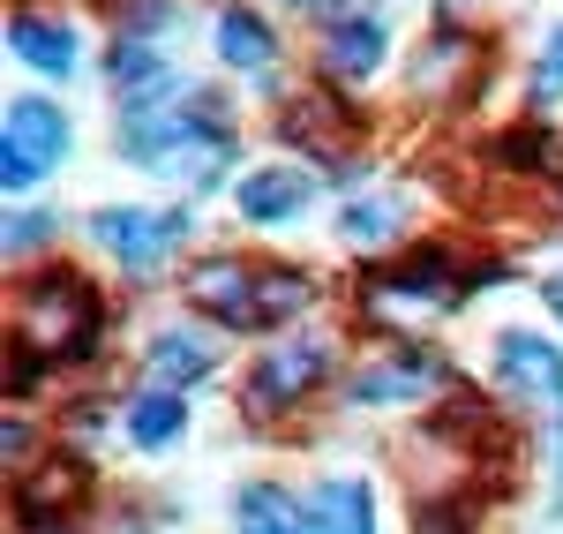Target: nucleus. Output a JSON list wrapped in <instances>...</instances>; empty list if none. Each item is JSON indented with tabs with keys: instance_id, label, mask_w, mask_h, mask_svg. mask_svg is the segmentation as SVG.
I'll return each mask as SVG.
<instances>
[{
	"instance_id": "1",
	"label": "nucleus",
	"mask_w": 563,
	"mask_h": 534,
	"mask_svg": "<svg viewBox=\"0 0 563 534\" xmlns=\"http://www.w3.org/2000/svg\"><path fill=\"white\" fill-rule=\"evenodd\" d=\"M121 159H135L143 174H158V181L211 188V181L233 166V143L218 129V98L166 106V113H129V121H121Z\"/></svg>"
},
{
	"instance_id": "2",
	"label": "nucleus",
	"mask_w": 563,
	"mask_h": 534,
	"mask_svg": "<svg viewBox=\"0 0 563 534\" xmlns=\"http://www.w3.org/2000/svg\"><path fill=\"white\" fill-rule=\"evenodd\" d=\"M76 143L68 113L53 98H15L8 106V143H0V181L8 188H31L45 166H60V151Z\"/></svg>"
},
{
	"instance_id": "3",
	"label": "nucleus",
	"mask_w": 563,
	"mask_h": 534,
	"mask_svg": "<svg viewBox=\"0 0 563 534\" xmlns=\"http://www.w3.org/2000/svg\"><path fill=\"white\" fill-rule=\"evenodd\" d=\"M90 233H98V249H113L121 264H135V271H151V264H166L174 257V241H188V211H98L90 219Z\"/></svg>"
},
{
	"instance_id": "4",
	"label": "nucleus",
	"mask_w": 563,
	"mask_h": 534,
	"mask_svg": "<svg viewBox=\"0 0 563 534\" xmlns=\"http://www.w3.org/2000/svg\"><path fill=\"white\" fill-rule=\"evenodd\" d=\"M496 384H511L541 406H563V355L541 331H504L496 339Z\"/></svg>"
},
{
	"instance_id": "5",
	"label": "nucleus",
	"mask_w": 563,
	"mask_h": 534,
	"mask_svg": "<svg viewBox=\"0 0 563 534\" xmlns=\"http://www.w3.org/2000/svg\"><path fill=\"white\" fill-rule=\"evenodd\" d=\"M256 264H233V257H211V264L188 271V309L218 316V324H256Z\"/></svg>"
},
{
	"instance_id": "6",
	"label": "nucleus",
	"mask_w": 563,
	"mask_h": 534,
	"mask_svg": "<svg viewBox=\"0 0 563 534\" xmlns=\"http://www.w3.org/2000/svg\"><path fill=\"white\" fill-rule=\"evenodd\" d=\"M68 316H90V294L68 271H45L38 286L23 294V339L31 347H68Z\"/></svg>"
},
{
	"instance_id": "7",
	"label": "nucleus",
	"mask_w": 563,
	"mask_h": 534,
	"mask_svg": "<svg viewBox=\"0 0 563 534\" xmlns=\"http://www.w3.org/2000/svg\"><path fill=\"white\" fill-rule=\"evenodd\" d=\"M435 377H443V361L421 355V347H406V355L361 361V377H353V400H361V406H390V400H413V392H435Z\"/></svg>"
},
{
	"instance_id": "8",
	"label": "nucleus",
	"mask_w": 563,
	"mask_h": 534,
	"mask_svg": "<svg viewBox=\"0 0 563 534\" xmlns=\"http://www.w3.org/2000/svg\"><path fill=\"white\" fill-rule=\"evenodd\" d=\"M233 196H241V219L286 226L308 196H316V174H301V166H256V174H241V188H233Z\"/></svg>"
},
{
	"instance_id": "9",
	"label": "nucleus",
	"mask_w": 563,
	"mask_h": 534,
	"mask_svg": "<svg viewBox=\"0 0 563 534\" xmlns=\"http://www.w3.org/2000/svg\"><path fill=\"white\" fill-rule=\"evenodd\" d=\"M316 377H323V347H316V339H294V347H278V355L249 377V406H256V414H271V406L301 400Z\"/></svg>"
},
{
	"instance_id": "10",
	"label": "nucleus",
	"mask_w": 563,
	"mask_h": 534,
	"mask_svg": "<svg viewBox=\"0 0 563 534\" xmlns=\"http://www.w3.org/2000/svg\"><path fill=\"white\" fill-rule=\"evenodd\" d=\"M308 534H376V497L361 475H331L308 497Z\"/></svg>"
},
{
	"instance_id": "11",
	"label": "nucleus",
	"mask_w": 563,
	"mask_h": 534,
	"mask_svg": "<svg viewBox=\"0 0 563 534\" xmlns=\"http://www.w3.org/2000/svg\"><path fill=\"white\" fill-rule=\"evenodd\" d=\"M8 53L31 61L38 76H76V61H84L76 31H68V23H45V15H15V23H8Z\"/></svg>"
},
{
	"instance_id": "12",
	"label": "nucleus",
	"mask_w": 563,
	"mask_h": 534,
	"mask_svg": "<svg viewBox=\"0 0 563 534\" xmlns=\"http://www.w3.org/2000/svg\"><path fill=\"white\" fill-rule=\"evenodd\" d=\"M384 23L376 15H346V23H331V39H323V61H331V76H346V84H368L376 68H384Z\"/></svg>"
},
{
	"instance_id": "13",
	"label": "nucleus",
	"mask_w": 563,
	"mask_h": 534,
	"mask_svg": "<svg viewBox=\"0 0 563 534\" xmlns=\"http://www.w3.org/2000/svg\"><path fill=\"white\" fill-rule=\"evenodd\" d=\"M180 429H188V400H180L174 384H151V392H135V400H129V445L166 451Z\"/></svg>"
},
{
	"instance_id": "14",
	"label": "nucleus",
	"mask_w": 563,
	"mask_h": 534,
	"mask_svg": "<svg viewBox=\"0 0 563 534\" xmlns=\"http://www.w3.org/2000/svg\"><path fill=\"white\" fill-rule=\"evenodd\" d=\"M368 294L376 302H390V294H406V302H451V271H443V257H406V264H390L368 279Z\"/></svg>"
},
{
	"instance_id": "15",
	"label": "nucleus",
	"mask_w": 563,
	"mask_h": 534,
	"mask_svg": "<svg viewBox=\"0 0 563 534\" xmlns=\"http://www.w3.org/2000/svg\"><path fill=\"white\" fill-rule=\"evenodd\" d=\"M233 527L241 534H308V504H294L278 482H256V490H241Z\"/></svg>"
},
{
	"instance_id": "16",
	"label": "nucleus",
	"mask_w": 563,
	"mask_h": 534,
	"mask_svg": "<svg viewBox=\"0 0 563 534\" xmlns=\"http://www.w3.org/2000/svg\"><path fill=\"white\" fill-rule=\"evenodd\" d=\"M218 361V347L203 331H166V339H151V377L158 384H188V377H203Z\"/></svg>"
},
{
	"instance_id": "17",
	"label": "nucleus",
	"mask_w": 563,
	"mask_h": 534,
	"mask_svg": "<svg viewBox=\"0 0 563 534\" xmlns=\"http://www.w3.org/2000/svg\"><path fill=\"white\" fill-rule=\"evenodd\" d=\"M218 53H225L233 68H271V53H278V45H271V31H263L256 15H241V8H233V15H218Z\"/></svg>"
},
{
	"instance_id": "18",
	"label": "nucleus",
	"mask_w": 563,
	"mask_h": 534,
	"mask_svg": "<svg viewBox=\"0 0 563 534\" xmlns=\"http://www.w3.org/2000/svg\"><path fill=\"white\" fill-rule=\"evenodd\" d=\"M339 233H346V241H384L390 233V196H361L346 219H339Z\"/></svg>"
},
{
	"instance_id": "19",
	"label": "nucleus",
	"mask_w": 563,
	"mask_h": 534,
	"mask_svg": "<svg viewBox=\"0 0 563 534\" xmlns=\"http://www.w3.org/2000/svg\"><path fill=\"white\" fill-rule=\"evenodd\" d=\"M556 90H563V31H556V39H549V53H541V84H533V98L549 106Z\"/></svg>"
},
{
	"instance_id": "20",
	"label": "nucleus",
	"mask_w": 563,
	"mask_h": 534,
	"mask_svg": "<svg viewBox=\"0 0 563 534\" xmlns=\"http://www.w3.org/2000/svg\"><path fill=\"white\" fill-rule=\"evenodd\" d=\"M45 226H53L45 211H23V219L8 226V249H31V241H45Z\"/></svg>"
},
{
	"instance_id": "21",
	"label": "nucleus",
	"mask_w": 563,
	"mask_h": 534,
	"mask_svg": "<svg viewBox=\"0 0 563 534\" xmlns=\"http://www.w3.org/2000/svg\"><path fill=\"white\" fill-rule=\"evenodd\" d=\"M541 294H549V309L563 316V271H556V279H549V286H541Z\"/></svg>"
},
{
	"instance_id": "22",
	"label": "nucleus",
	"mask_w": 563,
	"mask_h": 534,
	"mask_svg": "<svg viewBox=\"0 0 563 534\" xmlns=\"http://www.w3.org/2000/svg\"><path fill=\"white\" fill-rule=\"evenodd\" d=\"M286 8H308V0H286Z\"/></svg>"
}]
</instances>
